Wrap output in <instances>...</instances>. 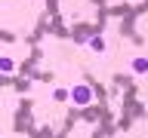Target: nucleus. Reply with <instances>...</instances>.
Listing matches in <instances>:
<instances>
[{
	"label": "nucleus",
	"mask_w": 148,
	"mask_h": 138,
	"mask_svg": "<svg viewBox=\"0 0 148 138\" xmlns=\"http://www.w3.org/2000/svg\"><path fill=\"white\" fill-rule=\"evenodd\" d=\"M68 101H71L74 108H90V104H92V89L80 83V86L71 89V98H68Z\"/></svg>",
	"instance_id": "nucleus-1"
},
{
	"label": "nucleus",
	"mask_w": 148,
	"mask_h": 138,
	"mask_svg": "<svg viewBox=\"0 0 148 138\" xmlns=\"http://www.w3.org/2000/svg\"><path fill=\"white\" fill-rule=\"evenodd\" d=\"M130 68H133L136 77H145V74H148V58H145V55H136V58L130 62Z\"/></svg>",
	"instance_id": "nucleus-2"
},
{
	"label": "nucleus",
	"mask_w": 148,
	"mask_h": 138,
	"mask_svg": "<svg viewBox=\"0 0 148 138\" xmlns=\"http://www.w3.org/2000/svg\"><path fill=\"white\" fill-rule=\"evenodd\" d=\"M86 46H90V49H92L96 55H102L105 49H108V43H105V37H99V34H96V37H90V40H86Z\"/></svg>",
	"instance_id": "nucleus-3"
},
{
	"label": "nucleus",
	"mask_w": 148,
	"mask_h": 138,
	"mask_svg": "<svg viewBox=\"0 0 148 138\" xmlns=\"http://www.w3.org/2000/svg\"><path fill=\"white\" fill-rule=\"evenodd\" d=\"M0 74H16V62H12V58H9V55H0Z\"/></svg>",
	"instance_id": "nucleus-4"
},
{
	"label": "nucleus",
	"mask_w": 148,
	"mask_h": 138,
	"mask_svg": "<svg viewBox=\"0 0 148 138\" xmlns=\"http://www.w3.org/2000/svg\"><path fill=\"white\" fill-rule=\"evenodd\" d=\"M53 98H56V101H68V98H71V89H56Z\"/></svg>",
	"instance_id": "nucleus-5"
}]
</instances>
